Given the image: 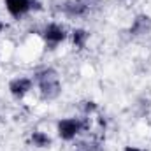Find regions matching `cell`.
I'll use <instances>...</instances> for the list:
<instances>
[{
    "label": "cell",
    "mask_w": 151,
    "mask_h": 151,
    "mask_svg": "<svg viewBox=\"0 0 151 151\" xmlns=\"http://www.w3.org/2000/svg\"><path fill=\"white\" fill-rule=\"evenodd\" d=\"M35 79H37L40 93L44 99L51 100V99H56L60 95V81H58V76L53 69H44L42 72H39L35 76Z\"/></svg>",
    "instance_id": "cell-1"
},
{
    "label": "cell",
    "mask_w": 151,
    "mask_h": 151,
    "mask_svg": "<svg viewBox=\"0 0 151 151\" xmlns=\"http://www.w3.org/2000/svg\"><path fill=\"white\" fill-rule=\"evenodd\" d=\"M84 123L76 119V118H65L58 123V135L63 139V141H72L76 135L83 130Z\"/></svg>",
    "instance_id": "cell-2"
},
{
    "label": "cell",
    "mask_w": 151,
    "mask_h": 151,
    "mask_svg": "<svg viewBox=\"0 0 151 151\" xmlns=\"http://www.w3.org/2000/svg\"><path fill=\"white\" fill-rule=\"evenodd\" d=\"M5 7H7L9 14L14 18L27 14L30 9H40V5L34 0H5Z\"/></svg>",
    "instance_id": "cell-3"
},
{
    "label": "cell",
    "mask_w": 151,
    "mask_h": 151,
    "mask_svg": "<svg viewBox=\"0 0 151 151\" xmlns=\"http://www.w3.org/2000/svg\"><path fill=\"white\" fill-rule=\"evenodd\" d=\"M30 90H32V79H28V77H18V79H12L9 83V91L16 99L25 97Z\"/></svg>",
    "instance_id": "cell-4"
},
{
    "label": "cell",
    "mask_w": 151,
    "mask_h": 151,
    "mask_svg": "<svg viewBox=\"0 0 151 151\" xmlns=\"http://www.w3.org/2000/svg\"><path fill=\"white\" fill-rule=\"evenodd\" d=\"M67 37V34H65V30L60 27V25H49V27H46V30H44V39L49 42V44H58V42H62V40H65Z\"/></svg>",
    "instance_id": "cell-5"
},
{
    "label": "cell",
    "mask_w": 151,
    "mask_h": 151,
    "mask_svg": "<svg viewBox=\"0 0 151 151\" xmlns=\"http://www.w3.org/2000/svg\"><path fill=\"white\" fill-rule=\"evenodd\" d=\"M151 30V18L150 16H137L130 27V34L132 35H141V34H146Z\"/></svg>",
    "instance_id": "cell-6"
},
{
    "label": "cell",
    "mask_w": 151,
    "mask_h": 151,
    "mask_svg": "<svg viewBox=\"0 0 151 151\" xmlns=\"http://www.w3.org/2000/svg\"><path fill=\"white\" fill-rule=\"evenodd\" d=\"M62 9H63V12L69 14V16H81V14L86 12V5H84L83 2H67Z\"/></svg>",
    "instance_id": "cell-7"
},
{
    "label": "cell",
    "mask_w": 151,
    "mask_h": 151,
    "mask_svg": "<svg viewBox=\"0 0 151 151\" xmlns=\"http://www.w3.org/2000/svg\"><path fill=\"white\" fill-rule=\"evenodd\" d=\"M88 37H90V34L86 30H83V28H76L74 32H72V42H74V46H77V47H84Z\"/></svg>",
    "instance_id": "cell-8"
},
{
    "label": "cell",
    "mask_w": 151,
    "mask_h": 151,
    "mask_svg": "<svg viewBox=\"0 0 151 151\" xmlns=\"http://www.w3.org/2000/svg\"><path fill=\"white\" fill-rule=\"evenodd\" d=\"M32 142L37 146V148H47L51 144V139L44 134V132H34L32 134Z\"/></svg>",
    "instance_id": "cell-9"
},
{
    "label": "cell",
    "mask_w": 151,
    "mask_h": 151,
    "mask_svg": "<svg viewBox=\"0 0 151 151\" xmlns=\"http://www.w3.org/2000/svg\"><path fill=\"white\" fill-rule=\"evenodd\" d=\"M95 109H97L95 102H86V106H84V111H86V113H91V111H95Z\"/></svg>",
    "instance_id": "cell-10"
},
{
    "label": "cell",
    "mask_w": 151,
    "mask_h": 151,
    "mask_svg": "<svg viewBox=\"0 0 151 151\" xmlns=\"http://www.w3.org/2000/svg\"><path fill=\"white\" fill-rule=\"evenodd\" d=\"M125 151H144V150H139V148H135V146H127Z\"/></svg>",
    "instance_id": "cell-11"
},
{
    "label": "cell",
    "mask_w": 151,
    "mask_h": 151,
    "mask_svg": "<svg viewBox=\"0 0 151 151\" xmlns=\"http://www.w3.org/2000/svg\"><path fill=\"white\" fill-rule=\"evenodd\" d=\"M4 28H5V25H4V23H2V21H0V32H2V30H4Z\"/></svg>",
    "instance_id": "cell-12"
}]
</instances>
